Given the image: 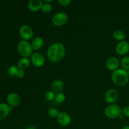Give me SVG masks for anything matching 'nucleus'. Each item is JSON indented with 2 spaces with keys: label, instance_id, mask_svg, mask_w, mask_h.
<instances>
[{
  "label": "nucleus",
  "instance_id": "nucleus-23",
  "mask_svg": "<svg viewBox=\"0 0 129 129\" xmlns=\"http://www.w3.org/2000/svg\"><path fill=\"white\" fill-rule=\"evenodd\" d=\"M59 114V112L57 109L55 108H51L48 110V115L50 117L53 118H57Z\"/></svg>",
  "mask_w": 129,
  "mask_h": 129
},
{
  "label": "nucleus",
  "instance_id": "nucleus-30",
  "mask_svg": "<svg viewBox=\"0 0 129 129\" xmlns=\"http://www.w3.org/2000/svg\"><path fill=\"white\" fill-rule=\"evenodd\" d=\"M124 117H125V116L123 115L122 113V114H121L120 115V117H118V118H120V119H123V118H124Z\"/></svg>",
  "mask_w": 129,
  "mask_h": 129
},
{
  "label": "nucleus",
  "instance_id": "nucleus-1",
  "mask_svg": "<svg viewBox=\"0 0 129 129\" xmlns=\"http://www.w3.org/2000/svg\"><path fill=\"white\" fill-rule=\"evenodd\" d=\"M65 55V46L60 42H55L51 44L47 50V56L48 59L52 62L61 61Z\"/></svg>",
  "mask_w": 129,
  "mask_h": 129
},
{
  "label": "nucleus",
  "instance_id": "nucleus-31",
  "mask_svg": "<svg viewBox=\"0 0 129 129\" xmlns=\"http://www.w3.org/2000/svg\"><path fill=\"white\" fill-rule=\"evenodd\" d=\"M122 129H129V125H125L123 127Z\"/></svg>",
  "mask_w": 129,
  "mask_h": 129
},
{
  "label": "nucleus",
  "instance_id": "nucleus-9",
  "mask_svg": "<svg viewBox=\"0 0 129 129\" xmlns=\"http://www.w3.org/2000/svg\"><path fill=\"white\" fill-rule=\"evenodd\" d=\"M115 51L118 55H124L129 52V42L127 40L119 42L115 47Z\"/></svg>",
  "mask_w": 129,
  "mask_h": 129
},
{
  "label": "nucleus",
  "instance_id": "nucleus-11",
  "mask_svg": "<svg viewBox=\"0 0 129 129\" xmlns=\"http://www.w3.org/2000/svg\"><path fill=\"white\" fill-rule=\"evenodd\" d=\"M8 103L10 106L11 107H17L20 105V102H21V98H20V95L16 93H10V94H8L7 98H6Z\"/></svg>",
  "mask_w": 129,
  "mask_h": 129
},
{
  "label": "nucleus",
  "instance_id": "nucleus-28",
  "mask_svg": "<svg viewBox=\"0 0 129 129\" xmlns=\"http://www.w3.org/2000/svg\"><path fill=\"white\" fill-rule=\"evenodd\" d=\"M25 129H37L36 127L34 125H28L26 127Z\"/></svg>",
  "mask_w": 129,
  "mask_h": 129
},
{
  "label": "nucleus",
  "instance_id": "nucleus-27",
  "mask_svg": "<svg viewBox=\"0 0 129 129\" xmlns=\"http://www.w3.org/2000/svg\"><path fill=\"white\" fill-rule=\"evenodd\" d=\"M25 75V73L23 70H21V69H18L16 73V76L18 78H23Z\"/></svg>",
  "mask_w": 129,
  "mask_h": 129
},
{
  "label": "nucleus",
  "instance_id": "nucleus-14",
  "mask_svg": "<svg viewBox=\"0 0 129 129\" xmlns=\"http://www.w3.org/2000/svg\"><path fill=\"white\" fill-rule=\"evenodd\" d=\"M64 83L62 82V81L60 80V79L54 80L51 84L52 91L55 94L62 93L63 90H64Z\"/></svg>",
  "mask_w": 129,
  "mask_h": 129
},
{
  "label": "nucleus",
  "instance_id": "nucleus-22",
  "mask_svg": "<svg viewBox=\"0 0 129 129\" xmlns=\"http://www.w3.org/2000/svg\"><path fill=\"white\" fill-rule=\"evenodd\" d=\"M41 10L45 13H49L52 11V6L50 3H44L42 6Z\"/></svg>",
  "mask_w": 129,
  "mask_h": 129
},
{
  "label": "nucleus",
  "instance_id": "nucleus-15",
  "mask_svg": "<svg viewBox=\"0 0 129 129\" xmlns=\"http://www.w3.org/2000/svg\"><path fill=\"white\" fill-rule=\"evenodd\" d=\"M33 50L35 51H38L42 48L44 44V39L40 37H35L34 38L31 42Z\"/></svg>",
  "mask_w": 129,
  "mask_h": 129
},
{
  "label": "nucleus",
  "instance_id": "nucleus-20",
  "mask_svg": "<svg viewBox=\"0 0 129 129\" xmlns=\"http://www.w3.org/2000/svg\"><path fill=\"white\" fill-rule=\"evenodd\" d=\"M66 95L63 93H57V94H55V101L56 103H59V104H61L63 103L66 101Z\"/></svg>",
  "mask_w": 129,
  "mask_h": 129
},
{
  "label": "nucleus",
  "instance_id": "nucleus-7",
  "mask_svg": "<svg viewBox=\"0 0 129 129\" xmlns=\"http://www.w3.org/2000/svg\"><path fill=\"white\" fill-rule=\"evenodd\" d=\"M30 61L35 67L40 68L45 64V60L43 54L39 52H35L30 57Z\"/></svg>",
  "mask_w": 129,
  "mask_h": 129
},
{
  "label": "nucleus",
  "instance_id": "nucleus-10",
  "mask_svg": "<svg viewBox=\"0 0 129 129\" xmlns=\"http://www.w3.org/2000/svg\"><path fill=\"white\" fill-rule=\"evenodd\" d=\"M58 123L62 127H67L71 122V117L68 113L64 112H60L57 117Z\"/></svg>",
  "mask_w": 129,
  "mask_h": 129
},
{
  "label": "nucleus",
  "instance_id": "nucleus-2",
  "mask_svg": "<svg viewBox=\"0 0 129 129\" xmlns=\"http://www.w3.org/2000/svg\"><path fill=\"white\" fill-rule=\"evenodd\" d=\"M112 80L115 85L118 86H124L128 83L129 76L127 71L122 68L117 69L112 72Z\"/></svg>",
  "mask_w": 129,
  "mask_h": 129
},
{
  "label": "nucleus",
  "instance_id": "nucleus-17",
  "mask_svg": "<svg viewBox=\"0 0 129 129\" xmlns=\"http://www.w3.org/2000/svg\"><path fill=\"white\" fill-rule=\"evenodd\" d=\"M30 64H31V61L29 58L21 57L18 62L17 66L19 69L25 71V69H28L30 67Z\"/></svg>",
  "mask_w": 129,
  "mask_h": 129
},
{
  "label": "nucleus",
  "instance_id": "nucleus-18",
  "mask_svg": "<svg viewBox=\"0 0 129 129\" xmlns=\"http://www.w3.org/2000/svg\"><path fill=\"white\" fill-rule=\"evenodd\" d=\"M113 36L115 40L118 42H122L125 40L126 35L124 31L122 30H116L113 31Z\"/></svg>",
  "mask_w": 129,
  "mask_h": 129
},
{
  "label": "nucleus",
  "instance_id": "nucleus-19",
  "mask_svg": "<svg viewBox=\"0 0 129 129\" xmlns=\"http://www.w3.org/2000/svg\"><path fill=\"white\" fill-rule=\"evenodd\" d=\"M121 66H122V68L124 70L127 71L129 69V56L128 55H125L122 58V60H121Z\"/></svg>",
  "mask_w": 129,
  "mask_h": 129
},
{
  "label": "nucleus",
  "instance_id": "nucleus-21",
  "mask_svg": "<svg viewBox=\"0 0 129 129\" xmlns=\"http://www.w3.org/2000/svg\"><path fill=\"white\" fill-rule=\"evenodd\" d=\"M55 94L52 91H47L44 94V98L48 102H52L55 99Z\"/></svg>",
  "mask_w": 129,
  "mask_h": 129
},
{
  "label": "nucleus",
  "instance_id": "nucleus-4",
  "mask_svg": "<svg viewBox=\"0 0 129 129\" xmlns=\"http://www.w3.org/2000/svg\"><path fill=\"white\" fill-rule=\"evenodd\" d=\"M122 113V109L120 106L116 104H111L108 105L105 110V114L108 118H117Z\"/></svg>",
  "mask_w": 129,
  "mask_h": 129
},
{
  "label": "nucleus",
  "instance_id": "nucleus-6",
  "mask_svg": "<svg viewBox=\"0 0 129 129\" xmlns=\"http://www.w3.org/2000/svg\"><path fill=\"white\" fill-rule=\"evenodd\" d=\"M19 34L23 40L29 41L34 37L33 29L28 25H23L20 26Z\"/></svg>",
  "mask_w": 129,
  "mask_h": 129
},
{
  "label": "nucleus",
  "instance_id": "nucleus-12",
  "mask_svg": "<svg viewBox=\"0 0 129 129\" xmlns=\"http://www.w3.org/2000/svg\"><path fill=\"white\" fill-rule=\"evenodd\" d=\"M120 65L119 60L115 57H110L106 62V67L110 71H115L118 69Z\"/></svg>",
  "mask_w": 129,
  "mask_h": 129
},
{
  "label": "nucleus",
  "instance_id": "nucleus-24",
  "mask_svg": "<svg viewBox=\"0 0 129 129\" xmlns=\"http://www.w3.org/2000/svg\"><path fill=\"white\" fill-rule=\"evenodd\" d=\"M18 69V66H16L15 65H12L10 66L8 68V70L9 75H10L11 76H16V73H17Z\"/></svg>",
  "mask_w": 129,
  "mask_h": 129
},
{
  "label": "nucleus",
  "instance_id": "nucleus-8",
  "mask_svg": "<svg viewBox=\"0 0 129 129\" xmlns=\"http://www.w3.org/2000/svg\"><path fill=\"white\" fill-rule=\"evenodd\" d=\"M119 93L115 89H109L107 91L105 94V100L109 104H114L118 99Z\"/></svg>",
  "mask_w": 129,
  "mask_h": 129
},
{
  "label": "nucleus",
  "instance_id": "nucleus-5",
  "mask_svg": "<svg viewBox=\"0 0 129 129\" xmlns=\"http://www.w3.org/2000/svg\"><path fill=\"white\" fill-rule=\"evenodd\" d=\"M68 21V16L66 13L59 12L53 16L52 23L56 26H62L65 25Z\"/></svg>",
  "mask_w": 129,
  "mask_h": 129
},
{
  "label": "nucleus",
  "instance_id": "nucleus-32",
  "mask_svg": "<svg viewBox=\"0 0 129 129\" xmlns=\"http://www.w3.org/2000/svg\"><path fill=\"white\" fill-rule=\"evenodd\" d=\"M127 74H128V76H129V69H128V70L127 71Z\"/></svg>",
  "mask_w": 129,
  "mask_h": 129
},
{
  "label": "nucleus",
  "instance_id": "nucleus-26",
  "mask_svg": "<svg viewBox=\"0 0 129 129\" xmlns=\"http://www.w3.org/2000/svg\"><path fill=\"white\" fill-rule=\"evenodd\" d=\"M122 114L125 117L129 118V106H126L122 109Z\"/></svg>",
  "mask_w": 129,
  "mask_h": 129
},
{
  "label": "nucleus",
  "instance_id": "nucleus-13",
  "mask_svg": "<svg viewBox=\"0 0 129 129\" xmlns=\"http://www.w3.org/2000/svg\"><path fill=\"white\" fill-rule=\"evenodd\" d=\"M44 3L41 0H30L27 5L28 9L31 12H37L41 10Z\"/></svg>",
  "mask_w": 129,
  "mask_h": 129
},
{
  "label": "nucleus",
  "instance_id": "nucleus-29",
  "mask_svg": "<svg viewBox=\"0 0 129 129\" xmlns=\"http://www.w3.org/2000/svg\"><path fill=\"white\" fill-rule=\"evenodd\" d=\"M52 1H53L52 0H45V1H44V3H47L50 4V3H52Z\"/></svg>",
  "mask_w": 129,
  "mask_h": 129
},
{
  "label": "nucleus",
  "instance_id": "nucleus-16",
  "mask_svg": "<svg viewBox=\"0 0 129 129\" xmlns=\"http://www.w3.org/2000/svg\"><path fill=\"white\" fill-rule=\"evenodd\" d=\"M10 112V106L5 103H0V120L5 119Z\"/></svg>",
  "mask_w": 129,
  "mask_h": 129
},
{
  "label": "nucleus",
  "instance_id": "nucleus-3",
  "mask_svg": "<svg viewBox=\"0 0 129 129\" xmlns=\"http://www.w3.org/2000/svg\"><path fill=\"white\" fill-rule=\"evenodd\" d=\"M17 50L18 54L22 57L29 58L34 53L32 46L29 41L21 40L18 43Z\"/></svg>",
  "mask_w": 129,
  "mask_h": 129
},
{
  "label": "nucleus",
  "instance_id": "nucleus-25",
  "mask_svg": "<svg viewBox=\"0 0 129 129\" xmlns=\"http://www.w3.org/2000/svg\"><path fill=\"white\" fill-rule=\"evenodd\" d=\"M57 2L62 6H68L71 3V0H58Z\"/></svg>",
  "mask_w": 129,
  "mask_h": 129
}]
</instances>
